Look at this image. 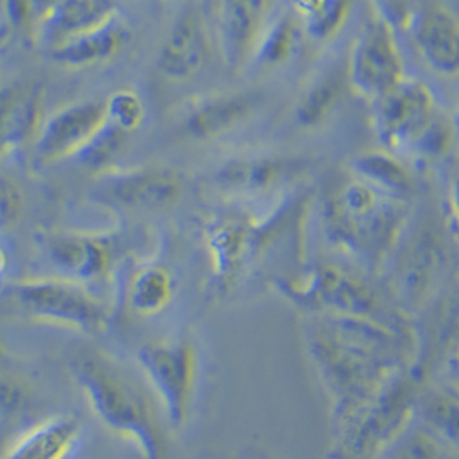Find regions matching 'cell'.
<instances>
[{
  "label": "cell",
  "instance_id": "6da1fadb",
  "mask_svg": "<svg viewBox=\"0 0 459 459\" xmlns=\"http://www.w3.org/2000/svg\"><path fill=\"white\" fill-rule=\"evenodd\" d=\"M307 325L309 354L332 399L337 436L392 378L416 367V335L384 322L322 313Z\"/></svg>",
  "mask_w": 459,
  "mask_h": 459
},
{
  "label": "cell",
  "instance_id": "7a4b0ae2",
  "mask_svg": "<svg viewBox=\"0 0 459 459\" xmlns=\"http://www.w3.org/2000/svg\"><path fill=\"white\" fill-rule=\"evenodd\" d=\"M408 201L380 192L361 178L345 182L325 207L330 238L345 253L377 270L401 244Z\"/></svg>",
  "mask_w": 459,
  "mask_h": 459
},
{
  "label": "cell",
  "instance_id": "3957f363",
  "mask_svg": "<svg viewBox=\"0 0 459 459\" xmlns=\"http://www.w3.org/2000/svg\"><path fill=\"white\" fill-rule=\"evenodd\" d=\"M73 378L106 429L137 444L142 459H168L166 438L147 399L116 369L92 354L71 363Z\"/></svg>",
  "mask_w": 459,
  "mask_h": 459
},
{
  "label": "cell",
  "instance_id": "277c9868",
  "mask_svg": "<svg viewBox=\"0 0 459 459\" xmlns=\"http://www.w3.org/2000/svg\"><path fill=\"white\" fill-rule=\"evenodd\" d=\"M416 367L399 371L335 440V459H382L416 421L421 385Z\"/></svg>",
  "mask_w": 459,
  "mask_h": 459
},
{
  "label": "cell",
  "instance_id": "5b68a950",
  "mask_svg": "<svg viewBox=\"0 0 459 459\" xmlns=\"http://www.w3.org/2000/svg\"><path fill=\"white\" fill-rule=\"evenodd\" d=\"M281 290L299 304L307 306L306 309H313L315 315H349L411 330L406 315L399 307L389 306L369 280L333 263L315 268L294 285H283Z\"/></svg>",
  "mask_w": 459,
  "mask_h": 459
},
{
  "label": "cell",
  "instance_id": "8992f818",
  "mask_svg": "<svg viewBox=\"0 0 459 459\" xmlns=\"http://www.w3.org/2000/svg\"><path fill=\"white\" fill-rule=\"evenodd\" d=\"M5 299L18 313L97 333L108 325L104 306L71 278H30L9 285Z\"/></svg>",
  "mask_w": 459,
  "mask_h": 459
},
{
  "label": "cell",
  "instance_id": "52a82bcc",
  "mask_svg": "<svg viewBox=\"0 0 459 459\" xmlns=\"http://www.w3.org/2000/svg\"><path fill=\"white\" fill-rule=\"evenodd\" d=\"M137 359L161 399L168 421L173 427H182L190 413L197 378V349L194 341L142 345Z\"/></svg>",
  "mask_w": 459,
  "mask_h": 459
},
{
  "label": "cell",
  "instance_id": "ba28073f",
  "mask_svg": "<svg viewBox=\"0 0 459 459\" xmlns=\"http://www.w3.org/2000/svg\"><path fill=\"white\" fill-rule=\"evenodd\" d=\"M406 78L395 28L384 16L375 18L359 35L349 61L352 89L375 100Z\"/></svg>",
  "mask_w": 459,
  "mask_h": 459
},
{
  "label": "cell",
  "instance_id": "9c48e42d",
  "mask_svg": "<svg viewBox=\"0 0 459 459\" xmlns=\"http://www.w3.org/2000/svg\"><path fill=\"white\" fill-rule=\"evenodd\" d=\"M373 104L377 135L394 151L411 149L414 140L437 113L436 97L430 87L408 76L392 91L375 99Z\"/></svg>",
  "mask_w": 459,
  "mask_h": 459
},
{
  "label": "cell",
  "instance_id": "30bf717a",
  "mask_svg": "<svg viewBox=\"0 0 459 459\" xmlns=\"http://www.w3.org/2000/svg\"><path fill=\"white\" fill-rule=\"evenodd\" d=\"M108 123L106 99L71 104L47 117L35 142L37 160L42 164L74 160Z\"/></svg>",
  "mask_w": 459,
  "mask_h": 459
},
{
  "label": "cell",
  "instance_id": "8fae6325",
  "mask_svg": "<svg viewBox=\"0 0 459 459\" xmlns=\"http://www.w3.org/2000/svg\"><path fill=\"white\" fill-rule=\"evenodd\" d=\"M275 14V0H218V37L230 68L251 66L257 46Z\"/></svg>",
  "mask_w": 459,
  "mask_h": 459
},
{
  "label": "cell",
  "instance_id": "7c38bea8",
  "mask_svg": "<svg viewBox=\"0 0 459 459\" xmlns=\"http://www.w3.org/2000/svg\"><path fill=\"white\" fill-rule=\"evenodd\" d=\"M100 194L119 207L161 211L180 203L184 184L171 169L145 168L108 177Z\"/></svg>",
  "mask_w": 459,
  "mask_h": 459
},
{
  "label": "cell",
  "instance_id": "4fadbf2b",
  "mask_svg": "<svg viewBox=\"0 0 459 459\" xmlns=\"http://www.w3.org/2000/svg\"><path fill=\"white\" fill-rule=\"evenodd\" d=\"M425 65L442 78L459 76V18L442 4H429L408 26Z\"/></svg>",
  "mask_w": 459,
  "mask_h": 459
},
{
  "label": "cell",
  "instance_id": "5bb4252c",
  "mask_svg": "<svg viewBox=\"0 0 459 459\" xmlns=\"http://www.w3.org/2000/svg\"><path fill=\"white\" fill-rule=\"evenodd\" d=\"M209 47L211 40L203 13L197 7H186L164 37L158 68L168 80H188L206 65Z\"/></svg>",
  "mask_w": 459,
  "mask_h": 459
},
{
  "label": "cell",
  "instance_id": "9a60e30c",
  "mask_svg": "<svg viewBox=\"0 0 459 459\" xmlns=\"http://www.w3.org/2000/svg\"><path fill=\"white\" fill-rule=\"evenodd\" d=\"M47 254L71 280L102 278L113 264V246L99 235L56 233L47 240Z\"/></svg>",
  "mask_w": 459,
  "mask_h": 459
},
{
  "label": "cell",
  "instance_id": "2e32d148",
  "mask_svg": "<svg viewBox=\"0 0 459 459\" xmlns=\"http://www.w3.org/2000/svg\"><path fill=\"white\" fill-rule=\"evenodd\" d=\"M255 242L251 230L233 220H221L209 227L207 251L212 266V283L218 292H229Z\"/></svg>",
  "mask_w": 459,
  "mask_h": 459
},
{
  "label": "cell",
  "instance_id": "e0dca14e",
  "mask_svg": "<svg viewBox=\"0 0 459 459\" xmlns=\"http://www.w3.org/2000/svg\"><path fill=\"white\" fill-rule=\"evenodd\" d=\"M117 22L115 0H65L42 24V37L50 47L65 44Z\"/></svg>",
  "mask_w": 459,
  "mask_h": 459
},
{
  "label": "cell",
  "instance_id": "ac0fdd59",
  "mask_svg": "<svg viewBox=\"0 0 459 459\" xmlns=\"http://www.w3.org/2000/svg\"><path fill=\"white\" fill-rule=\"evenodd\" d=\"M80 432L74 416H50L18 437L2 459H66Z\"/></svg>",
  "mask_w": 459,
  "mask_h": 459
},
{
  "label": "cell",
  "instance_id": "d6986e66",
  "mask_svg": "<svg viewBox=\"0 0 459 459\" xmlns=\"http://www.w3.org/2000/svg\"><path fill=\"white\" fill-rule=\"evenodd\" d=\"M128 42V28L115 22L89 35L50 47V57L52 61L66 68H92L113 61Z\"/></svg>",
  "mask_w": 459,
  "mask_h": 459
},
{
  "label": "cell",
  "instance_id": "ffe728a7",
  "mask_svg": "<svg viewBox=\"0 0 459 459\" xmlns=\"http://www.w3.org/2000/svg\"><path fill=\"white\" fill-rule=\"evenodd\" d=\"M416 423L459 455V392L440 382L421 387L416 403Z\"/></svg>",
  "mask_w": 459,
  "mask_h": 459
},
{
  "label": "cell",
  "instance_id": "44dd1931",
  "mask_svg": "<svg viewBox=\"0 0 459 459\" xmlns=\"http://www.w3.org/2000/svg\"><path fill=\"white\" fill-rule=\"evenodd\" d=\"M253 111V104L246 95H218L199 104L185 117L186 135L197 140L220 137L238 126Z\"/></svg>",
  "mask_w": 459,
  "mask_h": 459
},
{
  "label": "cell",
  "instance_id": "7402d4cb",
  "mask_svg": "<svg viewBox=\"0 0 459 459\" xmlns=\"http://www.w3.org/2000/svg\"><path fill=\"white\" fill-rule=\"evenodd\" d=\"M354 175L380 192L408 201L414 192V180L404 164L389 152L371 151L352 161Z\"/></svg>",
  "mask_w": 459,
  "mask_h": 459
},
{
  "label": "cell",
  "instance_id": "603a6c76",
  "mask_svg": "<svg viewBox=\"0 0 459 459\" xmlns=\"http://www.w3.org/2000/svg\"><path fill=\"white\" fill-rule=\"evenodd\" d=\"M302 44V26L292 14H275L266 28L251 66L278 68L289 63Z\"/></svg>",
  "mask_w": 459,
  "mask_h": 459
},
{
  "label": "cell",
  "instance_id": "cb8c5ba5",
  "mask_svg": "<svg viewBox=\"0 0 459 459\" xmlns=\"http://www.w3.org/2000/svg\"><path fill=\"white\" fill-rule=\"evenodd\" d=\"M283 173V164L272 158H244L227 162L218 171V184L247 192H263L272 188Z\"/></svg>",
  "mask_w": 459,
  "mask_h": 459
},
{
  "label": "cell",
  "instance_id": "d4e9b609",
  "mask_svg": "<svg viewBox=\"0 0 459 459\" xmlns=\"http://www.w3.org/2000/svg\"><path fill=\"white\" fill-rule=\"evenodd\" d=\"M173 298V275L161 264L138 270L130 287V304L142 316L161 313Z\"/></svg>",
  "mask_w": 459,
  "mask_h": 459
},
{
  "label": "cell",
  "instance_id": "484cf974",
  "mask_svg": "<svg viewBox=\"0 0 459 459\" xmlns=\"http://www.w3.org/2000/svg\"><path fill=\"white\" fill-rule=\"evenodd\" d=\"M306 33L318 42L332 40L351 14L352 0H294Z\"/></svg>",
  "mask_w": 459,
  "mask_h": 459
},
{
  "label": "cell",
  "instance_id": "4316f807",
  "mask_svg": "<svg viewBox=\"0 0 459 459\" xmlns=\"http://www.w3.org/2000/svg\"><path fill=\"white\" fill-rule=\"evenodd\" d=\"M46 92L42 85L24 87L20 99L16 117H14V134H13V151L35 145L46 125Z\"/></svg>",
  "mask_w": 459,
  "mask_h": 459
},
{
  "label": "cell",
  "instance_id": "83f0119b",
  "mask_svg": "<svg viewBox=\"0 0 459 459\" xmlns=\"http://www.w3.org/2000/svg\"><path fill=\"white\" fill-rule=\"evenodd\" d=\"M128 137L130 134L123 132L113 123H108L74 160L91 169L108 168L125 152L128 145Z\"/></svg>",
  "mask_w": 459,
  "mask_h": 459
},
{
  "label": "cell",
  "instance_id": "f1b7e54d",
  "mask_svg": "<svg viewBox=\"0 0 459 459\" xmlns=\"http://www.w3.org/2000/svg\"><path fill=\"white\" fill-rule=\"evenodd\" d=\"M387 455L392 459H459V455L440 444L418 423L410 427Z\"/></svg>",
  "mask_w": 459,
  "mask_h": 459
},
{
  "label": "cell",
  "instance_id": "f546056e",
  "mask_svg": "<svg viewBox=\"0 0 459 459\" xmlns=\"http://www.w3.org/2000/svg\"><path fill=\"white\" fill-rule=\"evenodd\" d=\"M341 97V85L333 78H326L311 87L299 104V121L306 126H315L322 123Z\"/></svg>",
  "mask_w": 459,
  "mask_h": 459
},
{
  "label": "cell",
  "instance_id": "4dcf8cb0",
  "mask_svg": "<svg viewBox=\"0 0 459 459\" xmlns=\"http://www.w3.org/2000/svg\"><path fill=\"white\" fill-rule=\"evenodd\" d=\"M106 106H108L109 123H113L126 134L137 132L147 116L142 97L128 89L111 93L106 99Z\"/></svg>",
  "mask_w": 459,
  "mask_h": 459
},
{
  "label": "cell",
  "instance_id": "1f68e13d",
  "mask_svg": "<svg viewBox=\"0 0 459 459\" xmlns=\"http://www.w3.org/2000/svg\"><path fill=\"white\" fill-rule=\"evenodd\" d=\"M455 145V128L446 116L438 115L430 119L425 130L414 140L413 151L427 158H442Z\"/></svg>",
  "mask_w": 459,
  "mask_h": 459
},
{
  "label": "cell",
  "instance_id": "d6a6232c",
  "mask_svg": "<svg viewBox=\"0 0 459 459\" xmlns=\"http://www.w3.org/2000/svg\"><path fill=\"white\" fill-rule=\"evenodd\" d=\"M23 92L24 87L20 83L0 87V160L13 151L14 117Z\"/></svg>",
  "mask_w": 459,
  "mask_h": 459
},
{
  "label": "cell",
  "instance_id": "836d02e7",
  "mask_svg": "<svg viewBox=\"0 0 459 459\" xmlns=\"http://www.w3.org/2000/svg\"><path fill=\"white\" fill-rule=\"evenodd\" d=\"M24 212L22 186L11 177L0 173V231L14 229Z\"/></svg>",
  "mask_w": 459,
  "mask_h": 459
},
{
  "label": "cell",
  "instance_id": "e575fe53",
  "mask_svg": "<svg viewBox=\"0 0 459 459\" xmlns=\"http://www.w3.org/2000/svg\"><path fill=\"white\" fill-rule=\"evenodd\" d=\"M31 401V389L20 377L0 375V416L14 418L23 413Z\"/></svg>",
  "mask_w": 459,
  "mask_h": 459
},
{
  "label": "cell",
  "instance_id": "d590c367",
  "mask_svg": "<svg viewBox=\"0 0 459 459\" xmlns=\"http://www.w3.org/2000/svg\"><path fill=\"white\" fill-rule=\"evenodd\" d=\"M4 11L9 26L24 37H31L40 28L33 0H4Z\"/></svg>",
  "mask_w": 459,
  "mask_h": 459
},
{
  "label": "cell",
  "instance_id": "8d00e7d4",
  "mask_svg": "<svg viewBox=\"0 0 459 459\" xmlns=\"http://www.w3.org/2000/svg\"><path fill=\"white\" fill-rule=\"evenodd\" d=\"M382 14L389 23L395 26H410L413 14L410 13L408 0H378Z\"/></svg>",
  "mask_w": 459,
  "mask_h": 459
},
{
  "label": "cell",
  "instance_id": "74e56055",
  "mask_svg": "<svg viewBox=\"0 0 459 459\" xmlns=\"http://www.w3.org/2000/svg\"><path fill=\"white\" fill-rule=\"evenodd\" d=\"M440 384L459 392V337L453 349H449L444 363H442V380Z\"/></svg>",
  "mask_w": 459,
  "mask_h": 459
},
{
  "label": "cell",
  "instance_id": "f35d334b",
  "mask_svg": "<svg viewBox=\"0 0 459 459\" xmlns=\"http://www.w3.org/2000/svg\"><path fill=\"white\" fill-rule=\"evenodd\" d=\"M447 207H449V214L451 220L455 223V227L459 231V175L453 180V184L449 186L447 192Z\"/></svg>",
  "mask_w": 459,
  "mask_h": 459
},
{
  "label": "cell",
  "instance_id": "ab89813d",
  "mask_svg": "<svg viewBox=\"0 0 459 459\" xmlns=\"http://www.w3.org/2000/svg\"><path fill=\"white\" fill-rule=\"evenodd\" d=\"M5 268H7V255L4 253V249L0 247V276L4 275Z\"/></svg>",
  "mask_w": 459,
  "mask_h": 459
},
{
  "label": "cell",
  "instance_id": "60d3db41",
  "mask_svg": "<svg viewBox=\"0 0 459 459\" xmlns=\"http://www.w3.org/2000/svg\"><path fill=\"white\" fill-rule=\"evenodd\" d=\"M382 459H392L391 456H389V455H385V456H384V458Z\"/></svg>",
  "mask_w": 459,
  "mask_h": 459
}]
</instances>
